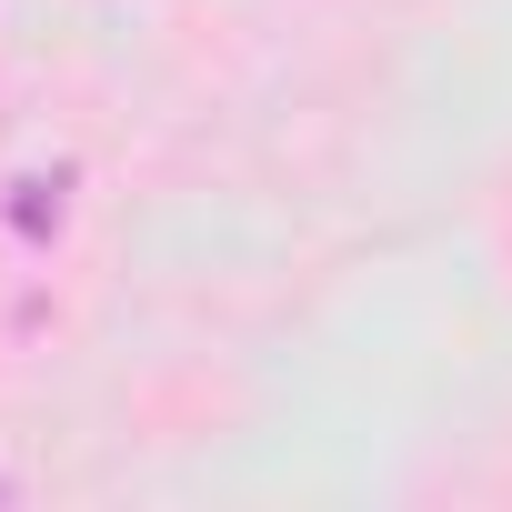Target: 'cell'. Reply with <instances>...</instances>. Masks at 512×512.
Returning a JSON list of instances; mask_svg holds the SVG:
<instances>
[]
</instances>
